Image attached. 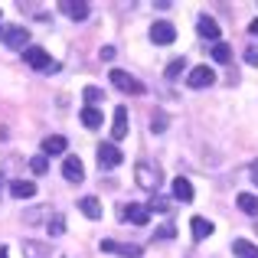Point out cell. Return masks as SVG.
<instances>
[{
  "mask_svg": "<svg viewBox=\"0 0 258 258\" xmlns=\"http://www.w3.org/2000/svg\"><path fill=\"white\" fill-rule=\"evenodd\" d=\"M255 229H258V226H255Z\"/></svg>",
  "mask_w": 258,
  "mask_h": 258,
  "instance_id": "cell-38",
  "label": "cell"
},
{
  "mask_svg": "<svg viewBox=\"0 0 258 258\" xmlns=\"http://www.w3.org/2000/svg\"><path fill=\"white\" fill-rule=\"evenodd\" d=\"M124 219L134 222V226H147L151 222V209L147 206H124Z\"/></svg>",
  "mask_w": 258,
  "mask_h": 258,
  "instance_id": "cell-14",
  "label": "cell"
},
{
  "mask_svg": "<svg viewBox=\"0 0 258 258\" xmlns=\"http://www.w3.org/2000/svg\"><path fill=\"white\" fill-rule=\"evenodd\" d=\"M101 121H105V118H101L98 108H82V124H85V127H92V131H95Z\"/></svg>",
  "mask_w": 258,
  "mask_h": 258,
  "instance_id": "cell-22",
  "label": "cell"
},
{
  "mask_svg": "<svg viewBox=\"0 0 258 258\" xmlns=\"http://www.w3.org/2000/svg\"><path fill=\"white\" fill-rule=\"evenodd\" d=\"M0 17H4V13H0Z\"/></svg>",
  "mask_w": 258,
  "mask_h": 258,
  "instance_id": "cell-37",
  "label": "cell"
},
{
  "mask_svg": "<svg viewBox=\"0 0 258 258\" xmlns=\"http://www.w3.org/2000/svg\"><path fill=\"white\" fill-rule=\"evenodd\" d=\"M10 193L17 196V200H33V196H36V183H33V180H13Z\"/></svg>",
  "mask_w": 258,
  "mask_h": 258,
  "instance_id": "cell-13",
  "label": "cell"
},
{
  "mask_svg": "<svg viewBox=\"0 0 258 258\" xmlns=\"http://www.w3.org/2000/svg\"><path fill=\"white\" fill-rule=\"evenodd\" d=\"M82 98L88 101V108H95V101H101V92H98V88H95V85H88L85 92H82Z\"/></svg>",
  "mask_w": 258,
  "mask_h": 258,
  "instance_id": "cell-26",
  "label": "cell"
},
{
  "mask_svg": "<svg viewBox=\"0 0 258 258\" xmlns=\"http://www.w3.org/2000/svg\"><path fill=\"white\" fill-rule=\"evenodd\" d=\"M157 235H160V239H173V235H176V229H173V226H164Z\"/></svg>",
  "mask_w": 258,
  "mask_h": 258,
  "instance_id": "cell-31",
  "label": "cell"
},
{
  "mask_svg": "<svg viewBox=\"0 0 258 258\" xmlns=\"http://www.w3.org/2000/svg\"><path fill=\"white\" fill-rule=\"evenodd\" d=\"M79 209H82L88 219H98V216H101V203L95 200V196H85V200H79Z\"/></svg>",
  "mask_w": 258,
  "mask_h": 258,
  "instance_id": "cell-21",
  "label": "cell"
},
{
  "mask_svg": "<svg viewBox=\"0 0 258 258\" xmlns=\"http://www.w3.org/2000/svg\"><path fill=\"white\" fill-rule=\"evenodd\" d=\"M23 59H26V66H30V69H36V72H59V66L49 59V52H46L43 46H26V49H23Z\"/></svg>",
  "mask_w": 258,
  "mask_h": 258,
  "instance_id": "cell-1",
  "label": "cell"
},
{
  "mask_svg": "<svg viewBox=\"0 0 258 258\" xmlns=\"http://www.w3.org/2000/svg\"><path fill=\"white\" fill-rule=\"evenodd\" d=\"M59 10L62 13H69V20H79V23H82V20H88V4H82V0H62V4H59Z\"/></svg>",
  "mask_w": 258,
  "mask_h": 258,
  "instance_id": "cell-11",
  "label": "cell"
},
{
  "mask_svg": "<svg viewBox=\"0 0 258 258\" xmlns=\"http://www.w3.org/2000/svg\"><path fill=\"white\" fill-rule=\"evenodd\" d=\"M189 226H193V239L196 242H203L206 235H213V222L203 219V216H193V219H189Z\"/></svg>",
  "mask_w": 258,
  "mask_h": 258,
  "instance_id": "cell-18",
  "label": "cell"
},
{
  "mask_svg": "<svg viewBox=\"0 0 258 258\" xmlns=\"http://www.w3.org/2000/svg\"><path fill=\"white\" fill-rule=\"evenodd\" d=\"M23 255L26 258H49V245H46V242H36V239H26L23 242Z\"/></svg>",
  "mask_w": 258,
  "mask_h": 258,
  "instance_id": "cell-16",
  "label": "cell"
},
{
  "mask_svg": "<svg viewBox=\"0 0 258 258\" xmlns=\"http://www.w3.org/2000/svg\"><path fill=\"white\" fill-rule=\"evenodd\" d=\"M111 138H114V141H124V138H127V108H124V105H118V108H114Z\"/></svg>",
  "mask_w": 258,
  "mask_h": 258,
  "instance_id": "cell-9",
  "label": "cell"
},
{
  "mask_svg": "<svg viewBox=\"0 0 258 258\" xmlns=\"http://www.w3.org/2000/svg\"><path fill=\"white\" fill-rule=\"evenodd\" d=\"M252 180H255V183H258V164H255V170H252Z\"/></svg>",
  "mask_w": 258,
  "mask_h": 258,
  "instance_id": "cell-34",
  "label": "cell"
},
{
  "mask_svg": "<svg viewBox=\"0 0 258 258\" xmlns=\"http://www.w3.org/2000/svg\"><path fill=\"white\" fill-rule=\"evenodd\" d=\"M151 131L154 134H164L167 131V118H164V114H154V118H151Z\"/></svg>",
  "mask_w": 258,
  "mask_h": 258,
  "instance_id": "cell-27",
  "label": "cell"
},
{
  "mask_svg": "<svg viewBox=\"0 0 258 258\" xmlns=\"http://www.w3.org/2000/svg\"><path fill=\"white\" fill-rule=\"evenodd\" d=\"M248 33H252V36H258V20H252V23H248Z\"/></svg>",
  "mask_w": 258,
  "mask_h": 258,
  "instance_id": "cell-33",
  "label": "cell"
},
{
  "mask_svg": "<svg viewBox=\"0 0 258 258\" xmlns=\"http://www.w3.org/2000/svg\"><path fill=\"white\" fill-rule=\"evenodd\" d=\"M147 209H157V213H167L170 206H167V203H164V200L157 196V200H151V206H147Z\"/></svg>",
  "mask_w": 258,
  "mask_h": 258,
  "instance_id": "cell-29",
  "label": "cell"
},
{
  "mask_svg": "<svg viewBox=\"0 0 258 258\" xmlns=\"http://www.w3.org/2000/svg\"><path fill=\"white\" fill-rule=\"evenodd\" d=\"M121 160L124 157H121V151L114 144H98V164L101 167H118Z\"/></svg>",
  "mask_w": 258,
  "mask_h": 258,
  "instance_id": "cell-10",
  "label": "cell"
},
{
  "mask_svg": "<svg viewBox=\"0 0 258 258\" xmlns=\"http://www.w3.org/2000/svg\"><path fill=\"white\" fill-rule=\"evenodd\" d=\"M30 167H33V173H46V170H49L46 157H33V160H30Z\"/></svg>",
  "mask_w": 258,
  "mask_h": 258,
  "instance_id": "cell-28",
  "label": "cell"
},
{
  "mask_svg": "<svg viewBox=\"0 0 258 258\" xmlns=\"http://www.w3.org/2000/svg\"><path fill=\"white\" fill-rule=\"evenodd\" d=\"M62 176L69 183H82L85 180V167H82V160H79L76 154H69V157L62 160Z\"/></svg>",
  "mask_w": 258,
  "mask_h": 258,
  "instance_id": "cell-7",
  "label": "cell"
},
{
  "mask_svg": "<svg viewBox=\"0 0 258 258\" xmlns=\"http://www.w3.org/2000/svg\"><path fill=\"white\" fill-rule=\"evenodd\" d=\"M0 43L10 46V49H26L30 33H26L23 26H0Z\"/></svg>",
  "mask_w": 258,
  "mask_h": 258,
  "instance_id": "cell-2",
  "label": "cell"
},
{
  "mask_svg": "<svg viewBox=\"0 0 258 258\" xmlns=\"http://www.w3.org/2000/svg\"><path fill=\"white\" fill-rule=\"evenodd\" d=\"M213 59L216 62H229V59H232V49H229L226 43H216L213 46Z\"/></svg>",
  "mask_w": 258,
  "mask_h": 258,
  "instance_id": "cell-24",
  "label": "cell"
},
{
  "mask_svg": "<svg viewBox=\"0 0 258 258\" xmlns=\"http://www.w3.org/2000/svg\"><path fill=\"white\" fill-rule=\"evenodd\" d=\"M0 186H4V173H0Z\"/></svg>",
  "mask_w": 258,
  "mask_h": 258,
  "instance_id": "cell-36",
  "label": "cell"
},
{
  "mask_svg": "<svg viewBox=\"0 0 258 258\" xmlns=\"http://www.w3.org/2000/svg\"><path fill=\"white\" fill-rule=\"evenodd\" d=\"M151 39L157 46H170L173 39H176V26L170 23V20H157V23L151 26Z\"/></svg>",
  "mask_w": 258,
  "mask_h": 258,
  "instance_id": "cell-3",
  "label": "cell"
},
{
  "mask_svg": "<svg viewBox=\"0 0 258 258\" xmlns=\"http://www.w3.org/2000/svg\"><path fill=\"white\" fill-rule=\"evenodd\" d=\"M173 200L193 203V183H189L186 176H176V180H173Z\"/></svg>",
  "mask_w": 258,
  "mask_h": 258,
  "instance_id": "cell-12",
  "label": "cell"
},
{
  "mask_svg": "<svg viewBox=\"0 0 258 258\" xmlns=\"http://www.w3.org/2000/svg\"><path fill=\"white\" fill-rule=\"evenodd\" d=\"M216 82V72L209 69V66H196V69H189V76H186V85L189 88H206V85H213Z\"/></svg>",
  "mask_w": 258,
  "mask_h": 258,
  "instance_id": "cell-5",
  "label": "cell"
},
{
  "mask_svg": "<svg viewBox=\"0 0 258 258\" xmlns=\"http://www.w3.org/2000/svg\"><path fill=\"white\" fill-rule=\"evenodd\" d=\"M232 252L239 258H258V245H252L248 239H235L232 242Z\"/></svg>",
  "mask_w": 258,
  "mask_h": 258,
  "instance_id": "cell-19",
  "label": "cell"
},
{
  "mask_svg": "<svg viewBox=\"0 0 258 258\" xmlns=\"http://www.w3.org/2000/svg\"><path fill=\"white\" fill-rule=\"evenodd\" d=\"M183 69H186V59H173V62L167 66V79H180Z\"/></svg>",
  "mask_w": 258,
  "mask_h": 258,
  "instance_id": "cell-25",
  "label": "cell"
},
{
  "mask_svg": "<svg viewBox=\"0 0 258 258\" xmlns=\"http://www.w3.org/2000/svg\"><path fill=\"white\" fill-rule=\"evenodd\" d=\"M111 82L121 88V92H127V95H144V85L138 82V79H131L127 72H121V69H111Z\"/></svg>",
  "mask_w": 258,
  "mask_h": 258,
  "instance_id": "cell-6",
  "label": "cell"
},
{
  "mask_svg": "<svg viewBox=\"0 0 258 258\" xmlns=\"http://www.w3.org/2000/svg\"><path fill=\"white\" fill-rule=\"evenodd\" d=\"M245 59L252 66H258V46H248V49H245Z\"/></svg>",
  "mask_w": 258,
  "mask_h": 258,
  "instance_id": "cell-30",
  "label": "cell"
},
{
  "mask_svg": "<svg viewBox=\"0 0 258 258\" xmlns=\"http://www.w3.org/2000/svg\"><path fill=\"white\" fill-rule=\"evenodd\" d=\"M43 154H46V157H56V154H66V138H62V134H49V138L43 141Z\"/></svg>",
  "mask_w": 258,
  "mask_h": 258,
  "instance_id": "cell-15",
  "label": "cell"
},
{
  "mask_svg": "<svg viewBox=\"0 0 258 258\" xmlns=\"http://www.w3.org/2000/svg\"><path fill=\"white\" fill-rule=\"evenodd\" d=\"M0 258H10V255H7V248H4V245H0Z\"/></svg>",
  "mask_w": 258,
  "mask_h": 258,
  "instance_id": "cell-35",
  "label": "cell"
},
{
  "mask_svg": "<svg viewBox=\"0 0 258 258\" xmlns=\"http://www.w3.org/2000/svg\"><path fill=\"white\" fill-rule=\"evenodd\" d=\"M101 252H114V255H124V258H141L144 255L138 245H118L114 239H101Z\"/></svg>",
  "mask_w": 258,
  "mask_h": 258,
  "instance_id": "cell-8",
  "label": "cell"
},
{
  "mask_svg": "<svg viewBox=\"0 0 258 258\" xmlns=\"http://www.w3.org/2000/svg\"><path fill=\"white\" fill-rule=\"evenodd\" d=\"M134 180H138V186H144L147 193H154V189L160 186V173L154 170L151 164H138V173H134Z\"/></svg>",
  "mask_w": 258,
  "mask_h": 258,
  "instance_id": "cell-4",
  "label": "cell"
},
{
  "mask_svg": "<svg viewBox=\"0 0 258 258\" xmlns=\"http://www.w3.org/2000/svg\"><path fill=\"white\" fill-rule=\"evenodd\" d=\"M196 30H200L203 39H216V36H219V23H216L213 17H200V20H196Z\"/></svg>",
  "mask_w": 258,
  "mask_h": 258,
  "instance_id": "cell-17",
  "label": "cell"
},
{
  "mask_svg": "<svg viewBox=\"0 0 258 258\" xmlns=\"http://www.w3.org/2000/svg\"><path fill=\"white\" fill-rule=\"evenodd\" d=\"M235 203H239V209H242V213L258 216V196H252V193H239V196H235Z\"/></svg>",
  "mask_w": 258,
  "mask_h": 258,
  "instance_id": "cell-20",
  "label": "cell"
},
{
  "mask_svg": "<svg viewBox=\"0 0 258 258\" xmlns=\"http://www.w3.org/2000/svg\"><path fill=\"white\" fill-rule=\"evenodd\" d=\"M39 216H43V209H30V213H26V222H36Z\"/></svg>",
  "mask_w": 258,
  "mask_h": 258,
  "instance_id": "cell-32",
  "label": "cell"
},
{
  "mask_svg": "<svg viewBox=\"0 0 258 258\" xmlns=\"http://www.w3.org/2000/svg\"><path fill=\"white\" fill-rule=\"evenodd\" d=\"M46 229H49V235H62L66 232V216H49V222H46Z\"/></svg>",
  "mask_w": 258,
  "mask_h": 258,
  "instance_id": "cell-23",
  "label": "cell"
}]
</instances>
